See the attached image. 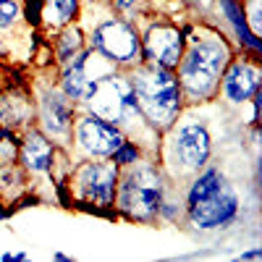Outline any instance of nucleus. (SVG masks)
Listing matches in <instances>:
<instances>
[{"instance_id": "1", "label": "nucleus", "mask_w": 262, "mask_h": 262, "mask_svg": "<svg viewBox=\"0 0 262 262\" xmlns=\"http://www.w3.org/2000/svg\"><path fill=\"white\" fill-rule=\"evenodd\" d=\"M184 32H186V45L173 71H176V79L181 84L184 102L202 107L215 102L217 81H221V74L233 58L236 48L217 27L186 24Z\"/></svg>"}, {"instance_id": "2", "label": "nucleus", "mask_w": 262, "mask_h": 262, "mask_svg": "<svg viewBox=\"0 0 262 262\" xmlns=\"http://www.w3.org/2000/svg\"><path fill=\"white\" fill-rule=\"evenodd\" d=\"M212 152L215 142L210 121L202 113H196V105H186L181 116L160 134L155 158L168 181L181 189L196 170L212 160Z\"/></svg>"}, {"instance_id": "3", "label": "nucleus", "mask_w": 262, "mask_h": 262, "mask_svg": "<svg viewBox=\"0 0 262 262\" xmlns=\"http://www.w3.org/2000/svg\"><path fill=\"white\" fill-rule=\"evenodd\" d=\"M79 111H90V113H95V116H100L105 121L121 126L123 134L128 139L139 142L149 158L158 155L160 134H158V131H152L147 126V121L142 118L126 71L113 69V71H107L105 76H100L92 84V90L86 92V97L81 100Z\"/></svg>"}, {"instance_id": "4", "label": "nucleus", "mask_w": 262, "mask_h": 262, "mask_svg": "<svg viewBox=\"0 0 262 262\" xmlns=\"http://www.w3.org/2000/svg\"><path fill=\"white\" fill-rule=\"evenodd\" d=\"M173 184L163 173L158 158H142L118 173L116 189V217L139 226L158 223V212Z\"/></svg>"}, {"instance_id": "5", "label": "nucleus", "mask_w": 262, "mask_h": 262, "mask_svg": "<svg viewBox=\"0 0 262 262\" xmlns=\"http://www.w3.org/2000/svg\"><path fill=\"white\" fill-rule=\"evenodd\" d=\"M126 74H128V81H131V90H134L142 118L147 121V126L152 131L163 134L186 107L176 71L160 69V66H149V63H139L134 69H128Z\"/></svg>"}, {"instance_id": "6", "label": "nucleus", "mask_w": 262, "mask_h": 262, "mask_svg": "<svg viewBox=\"0 0 262 262\" xmlns=\"http://www.w3.org/2000/svg\"><path fill=\"white\" fill-rule=\"evenodd\" d=\"M121 168L107 158H84L74 160L69 176H66V191H69L71 207L116 217V189H118Z\"/></svg>"}, {"instance_id": "7", "label": "nucleus", "mask_w": 262, "mask_h": 262, "mask_svg": "<svg viewBox=\"0 0 262 262\" xmlns=\"http://www.w3.org/2000/svg\"><path fill=\"white\" fill-rule=\"evenodd\" d=\"M84 34H86V48H92L100 58H105L118 71H128L142 63V42H139L137 21L107 8L105 16L95 18L84 29Z\"/></svg>"}, {"instance_id": "8", "label": "nucleus", "mask_w": 262, "mask_h": 262, "mask_svg": "<svg viewBox=\"0 0 262 262\" xmlns=\"http://www.w3.org/2000/svg\"><path fill=\"white\" fill-rule=\"evenodd\" d=\"M32 95H34V126L60 149L69 152L79 105L66 97L55 81H37L32 86Z\"/></svg>"}, {"instance_id": "9", "label": "nucleus", "mask_w": 262, "mask_h": 262, "mask_svg": "<svg viewBox=\"0 0 262 262\" xmlns=\"http://www.w3.org/2000/svg\"><path fill=\"white\" fill-rule=\"evenodd\" d=\"M244 215V202L238 196L236 186L226 181L215 194H210L207 200H200L189 207H184L181 223L189 226L194 233H212V231H226L236 226Z\"/></svg>"}, {"instance_id": "10", "label": "nucleus", "mask_w": 262, "mask_h": 262, "mask_svg": "<svg viewBox=\"0 0 262 262\" xmlns=\"http://www.w3.org/2000/svg\"><path fill=\"white\" fill-rule=\"evenodd\" d=\"M126 139L123 128L105 121L90 111H79L76 121H74V131H71V147L69 155L74 160H84V158H111L116 147Z\"/></svg>"}, {"instance_id": "11", "label": "nucleus", "mask_w": 262, "mask_h": 262, "mask_svg": "<svg viewBox=\"0 0 262 262\" xmlns=\"http://www.w3.org/2000/svg\"><path fill=\"white\" fill-rule=\"evenodd\" d=\"M262 90V69L259 58H252L247 53H233L228 66L217 81L215 102H221L228 111H242V107Z\"/></svg>"}, {"instance_id": "12", "label": "nucleus", "mask_w": 262, "mask_h": 262, "mask_svg": "<svg viewBox=\"0 0 262 262\" xmlns=\"http://www.w3.org/2000/svg\"><path fill=\"white\" fill-rule=\"evenodd\" d=\"M58 158H60V147L48 139L42 131L32 123L18 134V168L27 173L29 184L37 186L42 184H50L55 191V170H58Z\"/></svg>"}, {"instance_id": "13", "label": "nucleus", "mask_w": 262, "mask_h": 262, "mask_svg": "<svg viewBox=\"0 0 262 262\" xmlns=\"http://www.w3.org/2000/svg\"><path fill=\"white\" fill-rule=\"evenodd\" d=\"M139 42H142V63L160 66V69H176L186 45V32L176 21L155 16L144 27H139Z\"/></svg>"}, {"instance_id": "14", "label": "nucleus", "mask_w": 262, "mask_h": 262, "mask_svg": "<svg viewBox=\"0 0 262 262\" xmlns=\"http://www.w3.org/2000/svg\"><path fill=\"white\" fill-rule=\"evenodd\" d=\"M107 71H113V66L105 58H100L92 48H81L74 58H69L66 63L58 66V90L69 97L71 102L81 105V100L86 97V92L92 90V84L105 76Z\"/></svg>"}, {"instance_id": "15", "label": "nucleus", "mask_w": 262, "mask_h": 262, "mask_svg": "<svg viewBox=\"0 0 262 262\" xmlns=\"http://www.w3.org/2000/svg\"><path fill=\"white\" fill-rule=\"evenodd\" d=\"M215 13H217V18H221L226 34L236 42V50L247 53L252 58H259L262 42L247 24L244 0H215Z\"/></svg>"}, {"instance_id": "16", "label": "nucleus", "mask_w": 262, "mask_h": 262, "mask_svg": "<svg viewBox=\"0 0 262 262\" xmlns=\"http://www.w3.org/2000/svg\"><path fill=\"white\" fill-rule=\"evenodd\" d=\"M34 123V95L27 84H3L0 86V126L24 131Z\"/></svg>"}, {"instance_id": "17", "label": "nucleus", "mask_w": 262, "mask_h": 262, "mask_svg": "<svg viewBox=\"0 0 262 262\" xmlns=\"http://www.w3.org/2000/svg\"><path fill=\"white\" fill-rule=\"evenodd\" d=\"M226 181H228L226 170L217 165V163L210 160L205 168H200V170H196L194 176L181 186V202H184V207H189V205H194V202H200V200H207V196L215 194Z\"/></svg>"}, {"instance_id": "18", "label": "nucleus", "mask_w": 262, "mask_h": 262, "mask_svg": "<svg viewBox=\"0 0 262 262\" xmlns=\"http://www.w3.org/2000/svg\"><path fill=\"white\" fill-rule=\"evenodd\" d=\"M79 16H81V0H42L39 27L48 34H53L71 21H79Z\"/></svg>"}, {"instance_id": "19", "label": "nucleus", "mask_w": 262, "mask_h": 262, "mask_svg": "<svg viewBox=\"0 0 262 262\" xmlns=\"http://www.w3.org/2000/svg\"><path fill=\"white\" fill-rule=\"evenodd\" d=\"M81 48H86V34H84V27L79 21L66 24L63 29L53 32V37H50V50H53V58L58 66L66 63L69 58H74Z\"/></svg>"}, {"instance_id": "20", "label": "nucleus", "mask_w": 262, "mask_h": 262, "mask_svg": "<svg viewBox=\"0 0 262 262\" xmlns=\"http://www.w3.org/2000/svg\"><path fill=\"white\" fill-rule=\"evenodd\" d=\"M142 158H147V152H144V147L139 144V142H134V139H123L118 147H116V152L107 160H113L118 168H126V165H134L137 160H142Z\"/></svg>"}, {"instance_id": "21", "label": "nucleus", "mask_w": 262, "mask_h": 262, "mask_svg": "<svg viewBox=\"0 0 262 262\" xmlns=\"http://www.w3.org/2000/svg\"><path fill=\"white\" fill-rule=\"evenodd\" d=\"M18 158V131L0 126V165H11Z\"/></svg>"}, {"instance_id": "22", "label": "nucleus", "mask_w": 262, "mask_h": 262, "mask_svg": "<svg viewBox=\"0 0 262 262\" xmlns=\"http://www.w3.org/2000/svg\"><path fill=\"white\" fill-rule=\"evenodd\" d=\"M21 21V0H0V34Z\"/></svg>"}, {"instance_id": "23", "label": "nucleus", "mask_w": 262, "mask_h": 262, "mask_svg": "<svg viewBox=\"0 0 262 262\" xmlns=\"http://www.w3.org/2000/svg\"><path fill=\"white\" fill-rule=\"evenodd\" d=\"M105 3H107V8H111V11H116V13L131 18V21H137V16L144 8L142 0H105Z\"/></svg>"}, {"instance_id": "24", "label": "nucleus", "mask_w": 262, "mask_h": 262, "mask_svg": "<svg viewBox=\"0 0 262 262\" xmlns=\"http://www.w3.org/2000/svg\"><path fill=\"white\" fill-rule=\"evenodd\" d=\"M39 13H42V0H24L21 3V18L34 29L39 27Z\"/></svg>"}, {"instance_id": "25", "label": "nucleus", "mask_w": 262, "mask_h": 262, "mask_svg": "<svg viewBox=\"0 0 262 262\" xmlns=\"http://www.w3.org/2000/svg\"><path fill=\"white\" fill-rule=\"evenodd\" d=\"M244 13H247V24L249 29L259 37L262 32V16H259V0H244Z\"/></svg>"}, {"instance_id": "26", "label": "nucleus", "mask_w": 262, "mask_h": 262, "mask_svg": "<svg viewBox=\"0 0 262 262\" xmlns=\"http://www.w3.org/2000/svg\"><path fill=\"white\" fill-rule=\"evenodd\" d=\"M236 259H238V262H249V259L259 262V259H262V247H252V249L238 252V254H236Z\"/></svg>"}, {"instance_id": "27", "label": "nucleus", "mask_w": 262, "mask_h": 262, "mask_svg": "<svg viewBox=\"0 0 262 262\" xmlns=\"http://www.w3.org/2000/svg\"><path fill=\"white\" fill-rule=\"evenodd\" d=\"M3 262H27L29 259V252H3L0 254Z\"/></svg>"}, {"instance_id": "28", "label": "nucleus", "mask_w": 262, "mask_h": 262, "mask_svg": "<svg viewBox=\"0 0 262 262\" xmlns=\"http://www.w3.org/2000/svg\"><path fill=\"white\" fill-rule=\"evenodd\" d=\"M53 259H55V262H74V257H71V254H66V252H58V249L53 252Z\"/></svg>"}, {"instance_id": "29", "label": "nucleus", "mask_w": 262, "mask_h": 262, "mask_svg": "<svg viewBox=\"0 0 262 262\" xmlns=\"http://www.w3.org/2000/svg\"><path fill=\"white\" fill-rule=\"evenodd\" d=\"M6 84V79H3V63H0V86Z\"/></svg>"}]
</instances>
